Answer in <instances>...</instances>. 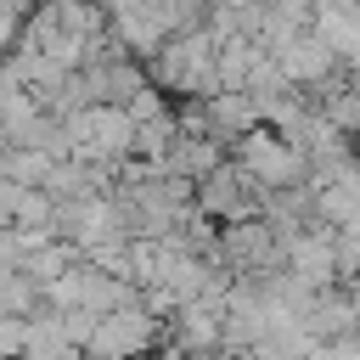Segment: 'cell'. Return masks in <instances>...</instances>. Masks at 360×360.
<instances>
[{
    "mask_svg": "<svg viewBox=\"0 0 360 360\" xmlns=\"http://www.w3.org/2000/svg\"><path fill=\"white\" fill-rule=\"evenodd\" d=\"M236 169L253 180V186H298L304 180V152L292 141H281L276 129H242L236 141Z\"/></svg>",
    "mask_w": 360,
    "mask_h": 360,
    "instance_id": "cell-1",
    "label": "cell"
},
{
    "mask_svg": "<svg viewBox=\"0 0 360 360\" xmlns=\"http://www.w3.org/2000/svg\"><path fill=\"white\" fill-rule=\"evenodd\" d=\"M315 34L332 45V56L360 68V0H315Z\"/></svg>",
    "mask_w": 360,
    "mask_h": 360,
    "instance_id": "cell-2",
    "label": "cell"
}]
</instances>
